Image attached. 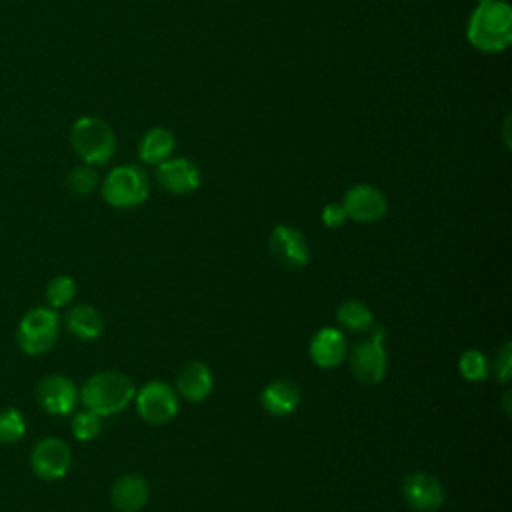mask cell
Instances as JSON below:
<instances>
[{"label": "cell", "mask_w": 512, "mask_h": 512, "mask_svg": "<svg viewBox=\"0 0 512 512\" xmlns=\"http://www.w3.org/2000/svg\"><path fill=\"white\" fill-rule=\"evenodd\" d=\"M468 40L482 52H502L512 40V8L504 0H480L468 20Z\"/></svg>", "instance_id": "obj_1"}, {"label": "cell", "mask_w": 512, "mask_h": 512, "mask_svg": "<svg viewBox=\"0 0 512 512\" xmlns=\"http://www.w3.org/2000/svg\"><path fill=\"white\" fill-rule=\"evenodd\" d=\"M134 382L118 370H102L92 374L80 388V402L86 410L102 416L122 412L134 400Z\"/></svg>", "instance_id": "obj_2"}, {"label": "cell", "mask_w": 512, "mask_h": 512, "mask_svg": "<svg viewBox=\"0 0 512 512\" xmlns=\"http://www.w3.org/2000/svg\"><path fill=\"white\" fill-rule=\"evenodd\" d=\"M70 142L74 152L90 166L106 164L116 152L112 128L96 116H82L72 124Z\"/></svg>", "instance_id": "obj_3"}, {"label": "cell", "mask_w": 512, "mask_h": 512, "mask_svg": "<svg viewBox=\"0 0 512 512\" xmlns=\"http://www.w3.org/2000/svg\"><path fill=\"white\" fill-rule=\"evenodd\" d=\"M148 192V176L142 168L132 164L112 168L102 184V198L114 208L140 206L148 198Z\"/></svg>", "instance_id": "obj_4"}, {"label": "cell", "mask_w": 512, "mask_h": 512, "mask_svg": "<svg viewBox=\"0 0 512 512\" xmlns=\"http://www.w3.org/2000/svg\"><path fill=\"white\" fill-rule=\"evenodd\" d=\"M384 328L372 326L370 336L356 342L350 350L348 362L354 378L362 384H378L388 370V354L384 348Z\"/></svg>", "instance_id": "obj_5"}, {"label": "cell", "mask_w": 512, "mask_h": 512, "mask_svg": "<svg viewBox=\"0 0 512 512\" xmlns=\"http://www.w3.org/2000/svg\"><path fill=\"white\" fill-rule=\"evenodd\" d=\"M58 334H60V318L56 310L38 306L26 312V316L20 320L16 340L26 354L40 356L56 344Z\"/></svg>", "instance_id": "obj_6"}, {"label": "cell", "mask_w": 512, "mask_h": 512, "mask_svg": "<svg viewBox=\"0 0 512 512\" xmlns=\"http://www.w3.org/2000/svg\"><path fill=\"white\" fill-rule=\"evenodd\" d=\"M136 400V412L138 416L148 424H168L180 408L176 390L162 382V380H150L134 394Z\"/></svg>", "instance_id": "obj_7"}, {"label": "cell", "mask_w": 512, "mask_h": 512, "mask_svg": "<svg viewBox=\"0 0 512 512\" xmlns=\"http://www.w3.org/2000/svg\"><path fill=\"white\" fill-rule=\"evenodd\" d=\"M268 250L280 266L290 270L304 268L310 262V244L306 236L288 224H278L270 230Z\"/></svg>", "instance_id": "obj_8"}, {"label": "cell", "mask_w": 512, "mask_h": 512, "mask_svg": "<svg viewBox=\"0 0 512 512\" xmlns=\"http://www.w3.org/2000/svg\"><path fill=\"white\" fill-rule=\"evenodd\" d=\"M72 464L70 446L54 436L42 438L34 444L30 454V466L42 480H60L68 474Z\"/></svg>", "instance_id": "obj_9"}, {"label": "cell", "mask_w": 512, "mask_h": 512, "mask_svg": "<svg viewBox=\"0 0 512 512\" xmlns=\"http://www.w3.org/2000/svg\"><path fill=\"white\" fill-rule=\"evenodd\" d=\"M402 498L416 512H434L446 502V490L436 476L418 470L404 476Z\"/></svg>", "instance_id": "obj_10"}, {"label": "cell", "mask_w": 512, "mask_h": 512, "mask_svg": "<svg viewBox=\"0 0 512 512\" xmlns=\"http://www.w3.org/2000/svg\"><path fill=\"white\" fill-rule=\"evenodd\" d=\"M36 400L48 414L66 416L76 408L80 390L68 376L50 374L38 382Z\"/></svg>", "instance_id": "obj_11"}, {"label": "cell", "mask_w": 512, "mask_h": 512, "mask_svg": "<svg viewBox=\"0 0 512 512\" xmlns=\"http://www.w3.org/2000/svg\"><path fill=\"white\" fill-rule=\"evenodd\" d=\"M342 208L346 212L348 218H352L354 222H376L380 220L386 210H388V202L386 196L382 194V190H378L372 184H356L352 186L342 200Z\"/></svg>", "instance_id": "obj_12"}, {"label": "cell", "mask_w": 512, "mask_h": 512, "mask_svg": "<svg viewBox=\"0 0 512 512\" xmlns=\"http://www.w3.org/2000/svg\"><path fill=\"white\" fill-rule=\"evenodd\" d=\"M158 184L170 194H192L202 182V174L188 158H168L156 168Z\"/></svg>", "instance_id": "obj_13"}, {"label": "cell", "mask_w": 512, "mask_h": 512, "mask_svg": "<svg viewBox=\"0 0 512 512\" xmlns=\"http://www.w3.org/2000/svg\"><path fill=\"white\" fill-rule=\"evenodd\" d=\"M308 354L318 368L332 370L340 366L348 354L346 336L334 326H324L310 338Z\"/></svg>", "instance_id": "obj_14"}, {"label": "cell", "mask_w": 512, "mask_h": 512, "mask_svg": "<svg viewBox=\"0 0 512 512\" xmlns=\"http://www.w3.org/2000/svg\"><path fill=\"white\" fill-rule=\"evenodd\" d=\"M302 402V390L296 382L286 380V378H278L272 380L264 386V390L260 392V404L262 408L276 418H284L290 416L298 410Z\"/></svg>", "instance_id": "obj_15"}, {"label": "cell", "mask_w": 512, "mask_h": 512, "mask_svg": "<svg viewBox=\"0 0 512 512\" xmlns=\"http://www.w3.org/2000/svg\"><path fill=\"white\" fill-rule=\"evenodd\" d=\"M214 388V376L208 364L200 360L186 362L176 376V394L188 402H204Z\"/></svg>", "instance_id": "obj_16"}, {"label": "cell", "mask_w": 512, "mask_h": 512, "mask_svg": "<svg viewBox=\"0 0 512 512\" xmlns=\"http://www.w3.org/2000/svg\"><path fill=\"white\" fill-rule=\"evenodd\" d=\"M148 494V482L140 474H122L110 486V502L118 512H140Z\"/></svg>", "instance_id": "obj_17"}, {"label": "cell", "mask_w": 512, "mask_h": 512, "mask_svg": "<svg viewBox=\"0 0 512 512\" xmlns=\"http://www.w3.org/2000/svg\"><path fill=\"white\" fill-rule=\"evenodd\" d=\"M66 330L78 340L90 342L104 332V318L92 304H76L66 312Z\"/></svg>", "instance_id": "obj_18"}, {"label": "cell", "mask_w": 512, "mask_h": 512, "mask_svg": "<svg viewBox=\"0 0 512 512\" xmlns=\"http://www.w3.org/2000/svg\"><path fill=\"white\" fill-rule=\"evenodd\" d=\"M174 134L166 128H150L144 138L140 140V146H138V158L144 162V164H160L164 160L170 158V154L174 152Z\"/></svg>", "instance_id": "obj_19"}, {"label": "cell", "mask_w": 512, "mask_h": 512, "mask_svg": "<svg viewBox=\"0 0 512 512\" xmlns=\"http://www.w3.org/2000/svg\"><path fill=\"white\" fill-rule=\"evenodd\" d=\"M336 318L344 328H348L352 332H366L374 326V316H372L370 306L356 298L344 300L336 308Z\"/></svg>", "instance_id": "obj_20"}, {"label": "cell", "mask_w": 512, "mask_h": 512, "mask_svg": "<svg viewBox=\"0 0 512 512\" xmlns=\"http://www.w3.org/2000/svg\"><path fill=\"white\" fill-rule=\"evenodd\" d=\"M458 372L466 382H484L490 376V360L484 352L468 348L458 358Z\"/></svg>", "instance_id": "obj_21"}, {"label": "cell", "mask_w": 512, "mask_h": 512, "mask_svg": "<svg viewBox=\"0 0 512 512\" xmlns=\"http://www.w3.org/2000/svg\"><path fill=\"white\" fill-rule=\"evenodd\" d=\"M74 296H76V282L66 274L54 276L46 286V300L54 310L68 306L74 300Z\"/></svg>", "instance_id": "obj_22"}, {"label": "cell", "mask_w": 512, "mask_h": 512, "mask_svg": "<svg viewBox=\"0 0 512 512\" xmlns=\"http://www.w3.org/2000/svg\"><path fill=\"white\" fill-rule=\"evenodd\" d=\"M26 434V420L16 408L0 410V442L14 444Z\"/></svg>", "instance_id": "obj_23"}, {"label": "cell", "mask_w": 512, "mask_h": 512, "mask_svg": "<svg viewBox=\"0 0 512 512\" xmlns=\"http://www.w3.org/2000/svg\"><path fill=\"white\" fill-rule=\"evenodd\" d=\"M98 184V172L90 166V164H84V166H76L70 170V174L66 176V186L72 194H78V196H86L90 194Z\"/></svg>", "instance_id": "obj_24"}, {"label": "cell", "mask_w": 512, "mask_h": 512, "mask_svg": "<svg viewBox=\"0 0 512 512\" xmlns=\"http://www.w3.org/2000/svg\"><path fill=\"white\" fill-rule=\"evenodd\" d=\"M102 430V422H100V416L90 412V410H82V412H76L74 418H72V434L74 438L86 442V440H92L100 434Z\"/></svg>", "instance_id": "obj_25"}, {"label": "cell", "mask_w": 512, "mask_h": 512, "mask_svg": "<svg viewBox=\"0 0 512 512\" xmlns=\"http://www.w3.org/2000/svg\"><path fill=\"white\" fill-rule=\"evenodd\" d=\"M490 370L494 372L498 382H502V384L510 382V376H512V344H510V340H506L496 350V358H494Z\"/></svg>", "instance_id": "obj_26"}, {"label": "cell", "mask_w": 512, "mask_h": 512, "mask_svg": "<svg viewBox=\"0 0 512 512\" xmlns=\"http://www.w3.org/2000/svg\"><path fill=\"white\" fill-rule=\"evenodd\" d=\"M320 218H322V222H324L326 228H340V226L348 220V216H346L342 204H336V202L326 204V206L322 208Z\"/></svg>", "instance_id": "obj_27"}, {"label": "cell", "mask_w": 512, "mask_h": 512, "mask_svg": "<svg viewBox=\"0 0 512 512\" xmlns=\"http://www.w3.org/2000/svg\"><path fill=\"white\" fill-rule=\"evenodd\" d=\"M504 412L510 414V390L504 392Z\"/></svg>", "instance_id": "obj_28"}, {"label": "cell", "mask_w": 512, "mask_h": 512, "mask_svg": "<svg viewBox=\"0 0 512 512\" xmlns=\"http://www.w3.org/2000/svg\"><path fill=\"white\" fill-rule=\"evenodd\" d=\"M476 2H480V0H476Z\"/></svg>", "instance_id": "obj_29"}]
</instances>
